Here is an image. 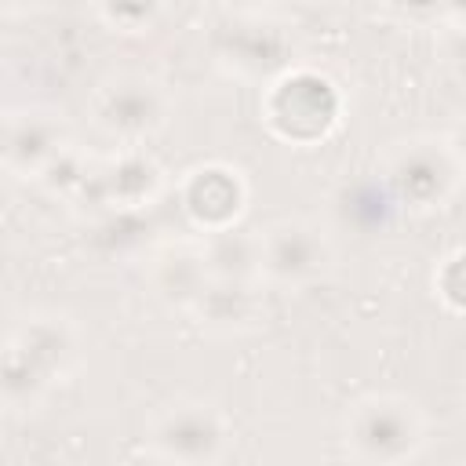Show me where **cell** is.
<instances>
[{
  "label": "cell",
  "instance_id": "1",
  "mask_svg": "<svg viewBox=\"0 0 466 466\" xmlns=\"http://www.w3.org/2000/svg\"><path fill=\"white\" fill-rule=\"evenodd\" d=\"M76 328L69 317L58 313H33L25 317L4 353V397L11 411H29L44 400V393L69 375L76 364Z\"/></svg>",
  "mask_w": 466,
  "mask_h": 466
},
{
  "label": "cell",
  "instance_id": "2",
  "mask_svg": "<svg viewBox=\"0 0 466 466\" xmlns=\"http://www.w3.org/2000/svg\"><path fill=\"white\" fill-rule=\"evenodd\" d=\"M422 441L426 419L408 397L371 393L346 411V451L357 466H408Z\"/></svg>",
  "mask_w": 466,
  "mask_h": 466
},
{
  "label": "cell",
  "instance_id": "3",
  "mask_svg": "<svg viewBox=\"0 0 466 466\" xmlns=\"http://www.w3.org/2000/svg\"><path fill=\"white\" fill-rule=\"evenodd\" d=\"M342 113V95L317 69L291 66L262 95V116L269 131L291 146H313L331 135Z\"/></svg>",
  "mask_w": 466,
  "mask_h": 466
},
{
  "label": "cell",
  "instance_id": "4",
  "mask_svg": "<svg viewBox=\"0 0 466 466\" xmlns=\"http://www.w3.org/2000/svg\"><path fill=\"white\" fill-rule=\"evenodd\" d=\"M95 124L127 149L157 135L171 116V95L146 73H109L91 91Z\"/></svg>",
  "mask_w": 466,
  "mask_h": 466
},
{
  "label": "cell",
  "instance_id": "5",
  "mask_svg": "<svg viewBox=\"0 0 466 466\" xmlns=\"http://www.w3.org/2000/svg\"><path fill=\"white\" fill-rule=\"evenodd\" d=\"M146 441L171 466H215L229 444V419L208 400H175L149 419Z\"/></svg>",
  "mask_w": 466,
  "mask_h": 466
},
{
  "label": "cell",
  "instance_id": "6",
  "mask_svg": "<svg viewBox=\"0 0 466 466\" xmlns=\"http://www.w3.org/2000/svg\"><path fill=\"white\" fill-rule=\"evenodd\" d=\"M462 160L451 138H411L400 142L386 157V186L390 197L411 208H437L444 204L455 186L462 182Z\"/></svg>",
  "mask_w": 466,
  "mask_h": 466
},
{
  "label": "cell",
  "instance_id": "7",
  "mask_svg": "<svg viewBox=\"0 0 466 466\" xmlns=\"http://www.w3.org/2000/svg\"><path fill=\"white\" fill-rule=\"evenodd\" d=\"M258 266L262 280L277 288H306L328 273L331 244L320 226L306 218H280L258 229Z\"/></svg>",
  "mask_w": 466,
  "mask_h": 466
},
{
  "label": "cell",
  "instance_id": "8",
  "mask_svg": "<svg viewBox=\"0 0 466 466\" xmlns=\"http://www.w3.org/2000/svg\"><path fill=\"white\" fill-rule=\"evenodd\" d=\"M66 157V124L51 109H11L4 116V164L18 178H44Z\"/></svg>",
  "mask_w": 466,
  "mask_h": 466
},
{
  "label": "cell",
  "instance_id": "9",
  "mask_svg": "<svg viewBox=\"0 0 466 466\" xmlns=\"http://www.w3.org/2000/svg\"><path fill=\"white\" fill-rule=\"evenodd\" d=\"M215 55L226 69L269 84L291 69V44L284 29L262 18H237L233 25H226L215 44Z\"/></svg>",
  "mask_w": 466,
  "mask_h": 466
},
{
  "label": "cell",
  "instance_id": "10",
  "mask_svg": "<svg viewBox=\"0 0 466 466\" xmlns=\"http://www.w3.org/2000/svg\"><path fill=\"white\" fill-rule=\"evenodd\" d=\"M248 200V186L237 167L229 164H204L193 167L189 178L182 182V208L189 222L204 233H226L240 218Z\"/></svg>",
  "mask_w": 466,
  "mask_h": 466
},
{
  "label": "cell",
  "instance_id": "11",
  "mask_svg": "<svg viewBox=\"0 0 466 466\" xmlns=\"http://www.w3.org/2000/svg\"><path fill=\"white\" fill-rule=\"evenodd\" d=\"M211 284L204 248H167L153 258V288L164 302L193 309Z\"/></svg>",
  "mask_w": 466,
  "mask_h": 466
},
{
  "label": "cell",
  "instance_id": "12",
  "mask_svg": "<svg viewBox=\"0 0 466 466\" xmlns=\"http://www.w3.org/2000/svg\"><path fill=\"white\" fill-rule=\"evenodd\" d=\"M204 328L211 331H244L258 317V295L255 284L244 280H211L200 302L193 306Z\"/></svg>",
  "mask_w": 466,
  "mask_h": 466
},
{
  "label": "cell",
  "instance_id": "13",
  "mask_svg": "<svg viewBox=\"0 0 466 466\" xmlns=\"http://www.w3.org/2000/svg\"><path fill=\"white\" fill-rule=\"evenodd\" d=\"M433 284H437V295L451 309L466 313V251H455L451 258H444V266H441Z\"/></svg>",
  "mask_w": 466,
  "mask_h": 466
},
{
  "label": "cell",
  "instance_id": "14",
  "mask_svg": "<svg viewBox=\"0 0 466 466\" xmlns=\"http://www.w3.org/2000/svg\"><path fill=\"white\" fill-rule=\"evenodd\" d=\"M102 18L109 22H124V18H138L142 29H149V22L160 15V7H98ZM127 33H135V25H127Z\"/></svg>",
  "mask_w": 466,
  "mask_h": 466
},
{
  "label": "cell",
  "instance_id": "15",
  "mask_svg": "<svg viewBox=\"0 0 466 466\" xmlns=\"http://www.w3.org/2000/svg\"><path fill=\"white\" fill-rule=\"evenodd\" d=\"M451 146H455V153H459V160H462V167H466V120L459 124V131H455Z\"/></svg>",
  "mask_w": 466,
  "mask_h": 466
},
{
  "label": "cell",
  "instance_id": "16",
  "mask_svg": "<svg viewBox=\"0 0 466 466\" xmlns=\"http://www.w3.org/2000/svg\"><path fill=\"white\" fill-rule=\"evenodd\" d=\"M149 466H171V462H164V459H157V455H153V462H149Z\"/></svg>",
  "mask_w": 466,
  "mask_h": 466
}]
</instances>
